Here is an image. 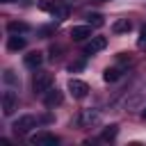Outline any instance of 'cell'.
<instances>
[{"mask_svg":"<svg viewBox=\"0 0 146 146\" xmlns=\"http://www.w3.org/2000/svg\"><path fill=\"white\" fill-rule=\"evenodd\" d=\"M43 119H39V116H32V114H23V116H18L16 121H14V125H11V130L16 132V135H27L30 130H34L39 123H41Z\"/></svg>","mask_w":146,"mask_h":146,"instance_id":"obj_1","label":"cell"},{"mask_svg":"<svg viewBox=\"0 0 146 146\" xmlns=\"http://www.w3.org/2000/svg\"><path fill=\"white\" fill-rule=\"evenodd\" d=\"M0 103H2V114H5V116H11V114L16 112V107H18V96H16L11 89H7V91H2Z\"/></svg>","mask_w":146,"mask_h":146,"instance_id":"obj_2","label":"cell"},{"mask_svg":"<svg viewBox=\"0 0 146 146\" xmlns=\"http://www.w3.org/2000/svg\"><path fill=\"white\" fill-rule=\"evenodd\" d=\"M50 87H52V75L50 73H36L34 75V82H32L34 94H46Z\"/></svg>","mask_w":146,"mask_h":146,"instance_id":"obj_3","label":"cell"},{"mask_svg":"<svg viewBox=\"0 0 146 146\" xmlns=\"http://www.w3.org/2000/svg\"><path fill=\"white\" fill-rule=\"evenodd\" d=\"M68 94L73 98H84L89 94V84L84 80H78V78H71L68 80Z\"/></svg>","mask_w":146,"mask_h":146,"instance_id":"obj_4","label":"cell"},{"mask_svg":"<svg viewBox=\"0 0 146 146\" xmlns=\"http://www.w3.org/2000/svg\"><path fill=\"white\" fill-rule=\"evenodd\" d=\"M30 144H34V146H57L59 144V139L55 137V135H50V132H36V135H32L30 137Z\"/></svg>","mask_w":146,"mask_h":146,"instance_id":"obj_5","label":"cell"},{"mask_svg":"<svg viewBox=\"0 0 146 146\" xmlns=\"http://www.w3.org/2000/svg\"><path fill=\"white\" fill-rule=\"evenodd\" d=\"M78 121H80L82 128H91V125L100 123V112H98V110H84V112L80 114Z\"/></svg>","mask_w":146,"mask_h":146,"instance_id":"obj_6","label":"cell"},{"mask_svg":"<svg viewBox=\"0 0 146 146\" xmlns=\"http://www.w3.org/2000/svg\"><path fill=\"white\" fill-rule=\"evenodd\" d=\"M23 64H25V68H39L41 64H43V52H39V50H32V52H27L25 57H23Z\"/></svg>","mask_w":146,"mask_h":146,"instance_id":"obj_7","label":"cell"},{"mask_svg":"<svg viewBox=\"0 0 146 146\" xmlns=\"http://www.w3.org/2000/svg\"><path fill=\"white\" fill-rule=\"evenodd\" d=\"M71 39H73V41L91 39V25H73V27H71Z\"/></svg>","mask_w":146,"mask_h":146,"instance_id":"obj_8","label":"cell"},{"mask_svg":"<svg viewBox=\"0 0 146 146\" xmlns=\"http://www.w3.org/2000/svg\"><path fill=\"white\" fill-rule=\"evenodd\" d=\"M105 46H107V39H105V36H91L89 43L84 46V52H87V55H94V52H100Z\"/></svg>","mask_w":146,"mask_h":146,"instance_id":"obj_9","label":"cell"},{"mask_svg":"<svg viewBox=\"0 0 146 146\" xmlns=\"http://www.w3.org/2000/svg\"><path fill=\"white\" fill-rule=\"evenodd\" d=\"M43 105H46V107H57V105H62V91L50 87V89L43 94Z\"/></svg>","mask_w":146,"mask_h":146,"instance_id":"obj_10","label":"cell"},{"mask_svg":"<svg viewBox=\"0 0 146 146\" xmlns=\"http://www.w3.org/2000/svg\"><path fill=\"white\" fill-rule=\"evenodd\" d=\"M7 48H9L11 52H18V50L25 48V39H23L21 34H11V36L7 39Z\"/></svg>","mask_w":146,"mask_h":146,"instance_id":"obj_11","label":"cell"},{"mask_svg":"<svg viewBox=\"0 0 146 146\" xmlns=\"http://www.w3.org/2000/svg\"><path fill=\"white\" fill-rule=\"evenodd\" d=\"M130 30H132V23L128 18H119V21L112 23V32L114 34H123V32H130Z\"/></svg>","mask_w":146,"mask_h":146,"instance_id":"obj_12","label":"cell"},{"mask_svg":"<svg viewBox=\"0 0 146 146\" xmlns=\"http://www.w3.org/2000/svg\"><path fill=\"white\" fill-rule=\"evenodd\" d=\"M7 30H9V34H25V32H30V25L23 21H11L7 25Z\"/></svg>","mask_w":146,"mask_h":146,"instance_id":"obj_13","label":"cell"},{"mask_svg":"<svg viewBox=\"0 0 146 146\" xmlns=\"http://www.w3.org/2000/svg\"><path fill=\"white\" fill-rule=\"evenodd\" d=\"M119 78H121V68H119V66L105 68V73H103V80H105V82H116Z\"/></svg>","mask_w":146,"mask_h":146,"instance_id":"obj_14","label":"cell"},{"mask_svg":"<svg viewBox=\"0 0 146 146\" xmlns=\"http://www.w3.org/2000/svg\"><path fill=\"white\" fill-rule=\"evenodd\" d=\"M2 82L9 84V87H18V84H21V82H18V75H16L14 71H9V68L2 73Z\"/></svg>","mask_w":146,"mask_h":146,"instance_id":"obj_15","label":"cell"},{"mask_svg":"<svg viewBox=\"0 0 146 146\" xmlns=\"http://www.w3.org/2000/svg\"><path fill=\"white\" fill-rule=\"evenodd\" d=\"M119 135V125H107L105 130H103V139L105 141H110V139H114Z\"/></svg>","mask_w":146,"mask_h":146,"instance_id":"obj_16","label":"cell"},{"mask_svg":"<svg viewBox=\"0 0 146 146\" xmlns=\"http://www.w3.org/2000/svg\"><path fill=\"white\" fill-rule=\"evenodd\" d=\"M50 14H52V16L57 18V21H62V18H66V14H68V9H66L64 5H59V2H57V7H55V9L50 11Z\"/></svg>","mask_w":146,"mask_h":146,"instance_id":"obj_17","label":"cell"},{"mask_svg":"<svg viewBox=\"0 0 146 146\" xmlns=\"http://www.w3.org/2000/svg\"><path fill=\"white\" fill-rule=\"evenodd\" d=\"M55 7H57V0H39V9L41 11H48L50 14Z\"/></svg>","mask_w":146,"mask_h":146,"instance_id":"obj_18","label":"cell"},{"mask_svg":"<svg viewBox=\"0 0 146 146\" xmlns=\"http://www.w3.org/2000/svg\"><path fill=\"white\" fill-rule=\"evenodd\" d=\"M87 21H89V25H96V27H100V25L105 23V21H103V16H100V14H96V11H94V14H87Z\"/></svg>","mask_w":146,"mask_h":146,"instance_id":"obj_19","label":"cell"},{"mask_svg":"<svg viewBox=\"0 0 146 146\" xmlns=\"http://www.w3.org/2000/svg\"><path fill=\"white\" fill-rule=\"evenodd\" d=\"M84 68V62L80 59V62H73V64H68V73H78V71H82Z\"/></svg>","mask_w":146,"mask_h":146,"instance_id":"obj_20","label":"cell"},{"mask_svg":"<svg viewBox=\"0 0 146 146\" xmlns=\"http://www.w3.org/2000/svg\"><path fill=\"white\" fill-rule=\"evenodd\" d=\"M137 43H139V46H144V43H146V25L141 27V32H139V41H137Z\"/></svg>","mask_w":146,"mask_h":146,"instance_id":"obj_21","label":"cell"},{"mask_svg":"<svg viewBox=\"0 0 146 146\" xmlns=\"http://www.w3.org/2000/svg\"><path fill=\"white\" fill-rule=\"evenodd\" d=\"M39 34L41 36H48V34H52V27H43V30H39Z\"/></svg>","mask_w":146,"mask_h":146,"instance_id":"obj_22","label":"cell"},{"mask_svg":"<svg viewBox=\"0 0 146 146\" xmlns=\"http://www.w3.org/2000/svg\"><path fill=\"white\" fill-rule=\"evenodd\" d=\"M141 119H144V121H146V107H144V112H141Z\"/></svg>","mask_w":146,"mask_h":146,"instance_id":"obj_23","label":"cell"},{"mask_svg":"<svg viewBox=\"0 0 146 146\" xmlns=\"http://www.w3.org/2000/svg\"><path fill=\"white\" fill-rule=\"evenodd\" d=\"M2 2H14V0H2Z\"/></svg>","mask_w":146,"mask_h":146,"instance_id":"obj_24","label":"cell"}]
</instances>
